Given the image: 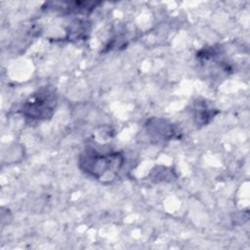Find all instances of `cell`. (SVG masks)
I'll list each match as a JSON object with an SVG mask.
<instances>
[{
  "mask_svg": "<svg viewBox=\"0 0 250 250\" xmlns=\"http://www.w3.org/2000/svg\"><path fill=\"white\" fill-rule=\"evenodd\" d=\"M124 164V156L117 151L102 153L86 148L79 156V167L86 174L100 181L113 180Z\"/></svg>",
  "mask_w": 250,
  "mask_h": 250,
  "instance_id": "6da1fadb",
  "label": "cell"
},
{
  "mask_svg": "<svg viewBox=\"0 0 250 250\" xmlns=\"http://www.w3.org/2000/svg\"><path fill=\"white\" fill-rule=\"evenodd\" d=\"M58 103L56 91L51 87H42L33 93L21 107L22 115L32 120H45L53 115Z\"/></svg>",
  "mask_w": 250,
  "mask_h": 250,
  "instance_id": "7a4b0ae2",
  "label": "cell"
},
{
  "mask_svg": "<svg viewBox=\"0 0 250 250\" xmlns=\"http://www.w3.org/2000/svg\"><path fill=\"white\" fill-rule=\"evenodd\" d=\"M149 134H155L161 140L174 139L179 135V131L173 124H167L162 119H151L146 125Z\"/></svg>",
  "mask_w": 250,
  "mask_h": 250,
  "instance_id": "3957f363",
  "label": "cell"
},
{
  "mask_svg": "<svg viewBox=\"0 0 250 250\" xmlns=\"http://www.w3.org/2000/svg\"><path fill=\"white\" fill-rule=\"evenodd\" d=\"M191 110L194 122L200 126L208 124L218 113V110H216L214 107H212V105L203 100L194 102Z\"/></svg>",
  "mask_w": 250,
  "mask_h": 250,
  "instance_id": "277c9868",
  "label": "cell"
}]
</instances>
